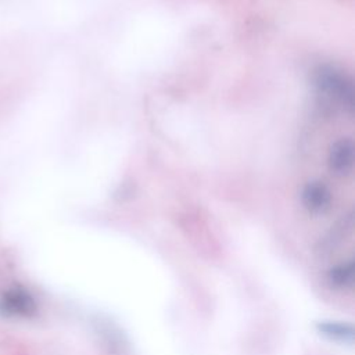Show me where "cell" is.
I'll list each match as a JSON object with an SVG mask.
<instances>
[{"mask_svg":"<svg viewBox=\"0 0 355 355\" xmlns=\"http://www.w3.org/2000/svg\"><path fill=\"white\" fill-rule=\"evenodd\" d=\"M37 312L35 297L22 286H11L0 293V315L4 318H32Z\"/></svg>","mask_w":355,"mask_h":355,"instance_id":"obj_1","label":"cell"},{"mask_svg":"<svg viewBox=\"0 0 355 355\" xmlns=\"http://www.w3.org/2000/svg\"><path fill=\"white\" fill-rule=\"evenodd\" d=\"M318 330L320 334L336 341H351L354 336L352 326L341 322H319Z\"/></svg>","mask_w":355,"mask_h":355,"instance_id":"obj_5","label":"cell"},{"mask_svg":"<svg viewBox=\"0 0 355 355\" xmlns=\"http://www.w3.org/2000/svg\"><path fill=\"white\" fill-rule=\"evenodd\" d=\"M326 162L329 171L336 176H352L354 172V141L352 137L336 139L327 150Z\"/></svg>","mask_w":355,"mask_h":355,"instance_id":"obj_2","label":"cell"},{"mask_svg":"<svg viewBox=\"0 0 355 355\" xmlns=\"http://www.w3.org/2000/svg\"><path fill=\"white\" fill-rule=\"evenodd\" d=\"M355 279V269H354V262H344L340 265L333 266L327 272V282L331 287L336 288H349L354 284Z\"/></svg>","mask_w":355,"mask_h":355,"instance_id":"obj_4","label":"cell"},{"mask_svg":"<svg viewBox=\"0 0 355 355\" xmlns=\"http://www.w3.org/2000/svg\"><path fill=\"white\" fill-rule=\"evenodd\" d=\"M301 201L308 212L322 214L329 208L331 202V193L324 183L313 180L302 187Z\"/></svg>","mask_w":355,"mask_h":355,"instance_id":"obj_3","label":"cell"}]
</instances>
